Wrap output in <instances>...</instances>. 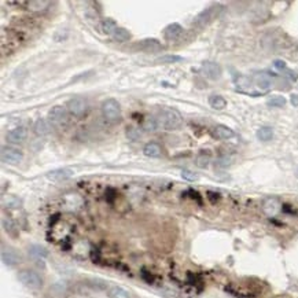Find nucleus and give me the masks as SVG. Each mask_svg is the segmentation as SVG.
<instances>
[{
  "mask_svg": "<svg viewBox=\"0 0 298 298\" xmlns=\"http://www.w3.org/2000/svg\"><path fill=\"white\" fill-rule=\"evenodd\" d=\"M155 118L158 121L160 128H164L167 130H179L182 127V123H183L182 114L176 109H172V107H161L157 115H155Z\"/></svg>",
  "mask_w": 298,
  "mask_h": 298,
  "instance_id": "nucleus-1",
  "label": "nucleus"
},
{
  "mask_svg": "<svg viewBox=\"0 0 298 298\" xmlns=\"http://www.w3.org/2000/svg\"><path fill=\"white\" fill-rule=\"evenodd\" d=\"M102 115L109 123H118L121 120V106L115 99H106L102 103Z\"/></svg>",
  "mask_w": 298,
  "mask_h": 298,
  "instance_id": "nucleus-2",
  "label": "nucleus"
},
{
  "mask_svg": "<svg viewBox=\"0 0 298 298\" xmlns=\"http://www.w3.org/2000/svg\"><path fill=\"white\" fill-rule=\"evenodd\" d=\"M18 279L22 283L25 287L32 289V290H38L43 287V278L38 275L36 271L32 269H23L18 274Z\"/></svg>",
  "mask_w": 298,
  "mask_h": 298,
  "instance_id": "nucleus-3",
  "label": "nucleus"
},
{
  "mask_svg": "<svg viewBox=\"0 0 298 298\" xmlns=\"http://www.w3.org/2000/svg\"><path fill=\"white\" fill-rule=\"evenodd\" d=\"M143 128H145V130H147V132H155V130H160V125H158V121H157L155 117H149V118L146 120Z\"/></svg>",
  "mask_w": 298,
  "mask_h": 298,
  "instance_id": "nucleus-28",
  "label": "nucleus"
},
{
  "mask_svg": "<svg viewBox=\"0 0 298 298\" xmlns=\"http://www.w3.org/2000/svg\"><path fill=\"white\" fill-rule=\"evenodd\" d=\"M297 53H298V48H297Z\"/></svg>",
  "mask_w": 298,
  "mask_h": 298,
  "instance_id": "nucleus-38",
  "label": "nucleus"
},
{
  "mask_svg": "<svg viewBox=\"0 0 298 298\" xmlns=\"http://www.w3.org/2000/svg\"><path fill=\"white\" fill-rule=\"evenodd\" d=\"M74 175V172L69 168H61L50 170L47 173V179L53 180V182H62V180H68L72 176Z\"/></svg>",
  "mask_w": 298,
  "mask_h": 298,
  "instance_id": "nucleus-12",
  "label": "nucleus"
},
{
  "mask_svg": "<svg viewBox=\"0 0 298 298\" xmlns=\"http://www.w3.org/2000/svg\"><path fill=\"white\" fill-rule=\"evenodd\" d=\"M107 297L109 298H130V291L125 290L121 286H112L107 290Z\"/></svg>",
  "mask_w": 298,
  "mask_h": 298,
  "instance_id": "nucleus-18",
  "label": "nucleus"
},
{
  "mask_svg": "<svg viewBox=\"0 0 298 298\" xmlns=\"http://www.w3.org/2000/svg\"><path fill=\"white\" fill-rule=\"evenodd\" d=\"M256 83H257V85L260 87L261 90H268L271 87V80H269V77L265 73H259L256 76Z\"/></svg>",
  "mask_w": 298,
  "mask_h": 298,
  "instance_id": "nucleus-25",
  "label": "nucleus"
},
{
  "mask_svg": "<svg viewBox=\"0 0 298 298\" xmlns=\"http://www.w3.org/2000/svg\"><path fill=\"white\" fill-rule=\"evenodd\" d=\"M297 176H298V170H297Z\"/></svg>",
  "mask_w": 298,
  "mask_h": 298,
  "instance_id": "nucleus-37",
  "label": "nucleus"
},
{
  "mask_svg": "<svg viewBox=\"0 0 298 298\" xmlns=\"http://www.w3.org/2000/svg\"><path fill=\"white\" fill-rule=\"evenodd\" d=\"M290 102L293 106H298V95L297 93H293L290 98Z\"/></svg>",
  "mask_w": 298,
  "mask_h": 298,
  "instance_id": "nucleus-36",
  "label": "nucleus"
},
{
  "mask_svg": "<svg viewBox=\"0 0 298 298\" xmlns=\"http://www.w3.org/2000/svg\"><path fill=\"white\" fill-rule=\"evenodd\" d=\"M267 105L269 107H283L286 106V98L280 96V95H275V96H271L267 100Z\"/></svg>",
  "mask_w": 298,
  "mask_h": 298,
  "instance_id": "nucleus-27",
  "label": "nucleus"
},
{
  "mask_svg": "<svg viewBox=\"0 0 298 298\" xmlns=\"http://www.w3.org/2000/svg\"><path fill=\"white\" fill-rule=\"evenodd\" d=\"M1 224H3V228L7 231L8 234H14V229H16V225H14V223L11 222V219H8V217H3V220H1Z\"/></svg>",
  "mask_w": 298,
  "mask_h": 298,
  "instance_id": "nucleus-31",
  "label": "nucleus"
},
{
  "mask_svg": "<svg viewBox=\"0 0 298 298\" xmlns=\"http://www.w3.org/2000/svg\"><path fill=\"white\" fill-rule=\"evenodd\" d=\"M100 28H102V32H103L105 35L113 36V33L117 31L118 26H117V22H115L114 19H112V18H105V19L102 21V23H100Z\"/></svg>",
  "mask_w": 298,
  "mask_h": 298,
  "instance_id": "nucleus-19",
  "label": "nucleus"
},
{
  "mask_svg": "<svg viewBox=\"0 0 298 298\" xmlns=\"http://www.w3.org/2000/svg\"><path fill=\"white\" fill-rule=\"evenodd\" d=\"M66 109L74 117H83L88 112V102L83 96H73L68 100Z\"/></svg>",
  "mask_w": 298,
  "mask_h": 298,
  "instance_id": "nucleus-4",
  "label": "nucleus"
},
{
  "mask_svg": "<svg viewBox=\"0 0 298 298\" xmlns=\"http://www.w3.org/2000/svg\"><path fill=\"white\" fill-rule=\"evenodd\" d=\"M237 85L241 90H245L247 87H250V80L245 76H239L237 78Z\"/></svg>",
  "mask_w": 298,
  "mask_h": 298,
  "instance_id": "nucleus-33",
  "label": "nucleus"
},
{
  "mask_svg": "<svg viewBox=\"0 0 298 298\" xmlns=\"http://www.w3.org/2000/svg\"><path fill=\"white\" fill-rule=\"evenodd\" d=\"M140 132H139V130H136V128H133V127H128L127 128V138L130 139V140H138L139 138H140Z\"/></svg>",
  "mask_w": 298,
  "mask_h": 298,
  "instance_id": "nucleus-32",
  "label": "nucleus"
},
{
  "mask_svg": "<svg viewBox=\"0 0 298 298\" xmlns=\"http://www.w3.org/2000/svg\"><path fill=\"white\" fill-rule=\"evenodd\" d=\"M182 177L186 179V180L194 182V180H197V179H198V175H197V173H194V172H191V170H188V169H184V170H182Z\"/></svg>",
  "mask_w": 298,
  "mask_h": 298,
  "instance_id": "nucleus-34",
  "label": "nucleus"
},
{
  "mask_svg": "<svg viewBox=\"0 0 298 298\" xmlns=\"http://www.w3.org/2000/svg\"><path fill=\"white\" fill-rule=\"evenodd\" d=\"M201 70H202L204 76L210 78V80H219L223 74V70L222 68H220V65L216 63V62H204L202 66H201Z\"/></svg>",
  "mask_w": 298,
  "mask_h": 298,
  "instance_id": "nucleus-8",
  "label": "nucleus"
},
{
  "mask_svg": "<svg viewBox=\"0 0 298 298\" xmlns=\"http://www.w3.org/2000/svg\"><path fill=\"white\" fill-rule=\"evenodd\" d=\"M113 40L114 41H118V43H125V41H128L130 38V33L127 29H124V28H117V31L113 33Z\"/></svg>",
  "mask_w": 298,
  "mask_h": 298,
  "instance_id": "nucleus-24",
  "label": "nucleus"
},
{
  "mask_svg": "<svg viewBox=\"0 0 298 298\" xmlns=\"http://www.w3.org/2000/svg\"><path fill=\"white\" fill-rule=\"evenodd\" d=\"M234 130L225 127V125H216L213 128V136L216 139H220V140H227V139L234 138Z\"/></svg>",
  "mask_w": 298,
  "mask_h": 298,
  "instance_id": "nucleus-15",
  "label": "nucleus"
},
{
  "mask_svg": "<svg viewBox=\"0 0 298 298\" xmlns=\"http://www.w3.org/2000/svg\"><path fill=\"white\" fill-rule=\"evenodd\" d=\"M143 154L146 157H150V158H158L162 154V149L157 142H149L147 145L143 147Z\"/></svg>",
  "mask_w": 298,
  "mask_h": 298,
  "instance_id": "nucleus-17",
  "label": "nucleus"
},
{
  "mask_svg": "<svg viewBox=\"0 0 298 298\" xmlns=\"http://www.w3.org/2000/svg\"><path fill=\"white\" fill-rule=\"evenodd\" d=\"M274 66H275L276 69L284 70L286 69V62L282 61V59H276V61H274Z\"/></svg>",
  "mask_w": 298,
  "mask_h": 298,
  "instance_id": "nucleus-35",
  "label": "nucleus"
},
{
  "mask_svg": "<svg viewBox=\"0 0 298 298\" xmlns=\"http://www.w3.org/2000/svg\"><path fill=\"white\" fill-rule=\"evenodd\" d=\"M280 207H282L280 206V202L276 198H267L262 202V210L269 217H274V216L279 213Z\"/></svg>",
  "mask_w": 298,
  "mask_h": 298,
  "instance_id": "nucleus-13",
  "label": "nucleus"
},
{
  "mask_svg": "<svg viewBox=\"0 0 298 298\" xmlns=\"http://www.w3.org/2000/svg\"><path fill=\"white\" fill-rule=\"evenodd\" d=\"M135 48H138L140 51H145V53H157V51H161L164 46L157 38H145V40L136 43Z\"/></svg>",
  "mask_w": 298,
  "mask_h": 298,
  "instance_id": "nucleus-9",
  "label": "nucleus"
},
{
  "mask_svg": "<svg viewBox=\"0 0 298 298\" xmlns=\"http://www.w3.org/2000/svg\"><path fill=\"white\" fill-rule=\"evenodd\" d=\"M28 252H29V254H31L33 259H36V260H43V259H46L47 256H48L46 249H44L43 246L38 245H32Z\"/></svg>",
  "mask_w": 298,
  "mask_h": 298,
  "instance_id": "nucleus-21",
  "label": "nucleus"
},
{
  "mask_svg": "<svg viewBox=\"0 0 298 298\" xmlns=\"http://www.w3.org/2000/svg\"><path fill=\"white\" fill-rule=\"evenodd\" d=\"M183 58L180 55H173V54H168V55H162L160 56L157 62L158 63H177V62H182Z\"/></svg>",
  "mask_w": 298,
  "mask_h": 298,
  "instance_id": "nucleus-26",
  "label": "nucleus"
},
{
  "mask_svg": "<svg viewBox=\"0 0 298 298\" xmlns=\"http://www.w3.org/2000/svg\"><path fill=\"white\" fill-rule=\"evenodd\" d=\"M209 105L214 110H223L227 106V100L223 98L222 95H210L209 96Z\"/></svg>",
  "mask_w": 298,
  "mask_h": 298,
  "instance_id": "nucleus-20",
  "label": "nucleus"
},
{
  "mask_svg": "<svg viewBox=\"0 0 298 298\" xmlns=\"http://www.w3.org/2000/svg\"><path fill=\"white\" fill-rule=\"evenodd\" d=\"M217 10H220V6H212V7L204 10V11H202V13H201V14L195 18L194 23H195V25H199V26L206 25L207 22H210L214 17L217 16Z\"/></svg>",
  "mask_w": 298,
  "mask_h": 298,
  "instance_id": "nucleus-11",
  "label": "nucleus"
},
{
  "mask_svg": "<svg viewBox=\"0 0 298 298\" xmlns=\"http://www.w3.org/2000/svg\"><path fill=\"white\" fill-rule=\"evenodd\" d=\"M1 261H3L4 265L16 267L17 264L21 262V254L17 252L14 247L3 246V247H1Z\"/></svg>",
  "mask_w": 298,
  "mask_h": 298,
  "instance_id": "nucleus-7",
  "label": "nucleus"
},
{
  "mask_svg": "<svg viewBox=\"0 0 298 298\" xmlns=\"http://www.w3.org/2000/svg\"><path fill=\"white\" fill-rule=\"evenodd\" d=\"M50 6V1H29L28 7L32 11H43Z\"/></svg>",
  "mask_w": 298,
  "mask_h": 298,
  "instance_id": "nucleus-29",
  "label": "nucleus"
},
{
  "mask_svg": "<svg viewBox=\"0 0 298 298\" xmlns=\"http://www.w3.org/2000/svg\"><path fill=\"white\" fill-rule=\"evenodd\" d=\"M26 135H28V132L23 127H17L14 130H8L6 139H7L8 143H11V145H21V143L25 142Z\"/></svg>",
  "mask_w": 298,
  "mask_h": 298,
  "instance_id": "nucleus-10",
  "label": "nucleus"
},
{
  "mask_svg": "<svg viewBox=\"0 0 298 298\" xmlns=\"http://www.w3.org/2000/svg\"><path fill=\"white\" fill-rule=\"evenodd\" d=\"M209 164H210V153L201 151V153L197 155V158H195V165H197L198 168L205 169L209 167Z\"/></svg>",
  "mask_w": 298,
  "mask_h": 298,
  "instance_id": "nucleus-22",
  "label": "nucleus"
},
{
  "mask_svg": "<svg viewBox=\"0 0 298 298\" xmlns=\"http://www.w3.org/2000/svg\"><path fill=\"white\" fill-rule=\"evenodd\" d=\"M33 130H35V133L37 136H46L51 130V124H50V121L44 120V118H38V120H36L35 125H33Z\"/></svg>",
  "mask_w": 298,
  "mask_h": 298,
  "instance_id": "nucleus-16",
  "label": "nucleus"
},
{
  "mask_svg": "<svg viewBox=\"0 0 298 298\" xmlns=\"http://www.w3.org/2000/svg\"><path fill=\"white\" fill-rule=\"evenodd\" d=\"M231 162H232L231 157H228V155H222V157H219V158L216 160L214 167H216V168H227V167L231 165Z\"/></svg>",
  "mask_w": 298,
  "mask_h": 298,
  "instance_id": "nucleus-30",
  "label": "nucleus"
},
{
  "mask_svg": "<svg viewBox=\"0 0 298 298\" xmlns=\"http://www.w3.org/2000/svg\"><path fill=\"white\" fill-rule=\"evenodd\" d=\"M183 35V28L179 23H169L168 26L164 29V36L167 40H176Z\"/></svg>",
  "mask_w": 298,
  "mask_h": 298,
  "instance_id": "nucleus-14",
  "label": "nucleus"
},
{
  "mask_svg": "<svg viewBox=\"0 0 298 298\" xmlns=\"http://www.w3.org/2000/svg\"><path fill=\"white\" fill-rule=\"evenodd\" d=\"M0 157L4 164H10V165H18L23 158V153L21 150H18L17 147H11V146H4L1 147L0 151Z\"/></svg>",
  "mask_w": 298,
  "mask_h": 298,
  "instance_id": "nucleus-6",
  "label": "nucleus"
},
{
  "mask_svg": "<svg viewBox=\"0 0 298 298\" xmlns=\"http://www.w3.org/2000/svg\"><path fill=\"white\" fill-rule=\"evenodd\" d=\"M272 138H274V130L271 127H261L257 130V139L261 142H269Z\"/></svg>",
  "mask_w": 298,
  "mask_h": 298,
  "instance_id": "nucleus-23",
  "label": "nucleus"
},
{
  "mask_svg": "<svg viewBox=\"0 0 298 298\" xmlns=\"http://www.w3.org/2000/svg\"><path fill=\"white\" fill-rule=\"evenodd\" d=\"M68 109L66 106L62 105H56V106L51 107V110L48 112V121L51 125L55 127H63L68 123Z\"/></svg>",
  "mask_w": 298,
  "mask_h": 298,
  "instance_id": "nucleus-5",
  "label": "nucleus"
}]
</instances>
